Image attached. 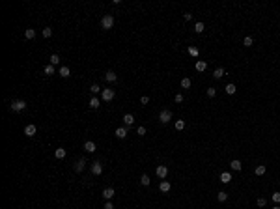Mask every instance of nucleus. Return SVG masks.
Here are the masks:
<instances>
[{
  "mask_svg": "<svg viewBox=\"0 0 280 209\" xmlns=\"http://www.w3.org/2000/svg\"><path fill=\"white\" fill-rule=\"evenodd\" d=\"M10 108L13 110V112H22V110H26V101L22 99H17V101H11Z\"/></svg>",
  "mask_w": 280,
  "mask_h": 209,
  "instance_id": "nucleus-1",
  "label": "nucleus"
},
{
  "mask_svg": "<svg viewBox=\"0 0 280 209\" xmlns=\"http://www.w3.org/2000/svg\"><path fill=\"white\" fill-rule=\"evenodd\" d=\"M101 26L106 28V30L112 28V26H114V17H112V15H105V17L101 19Z\"/></svg>",
  "mask_w": 280,
  "mask_h": 209,
  "instance_id": "nucleus-2",
  "label": "nucleus"
},
{
  "mask_svg": "<svg viewBox=\"0 0 280 209\" xmlns=\"http://www.w3.org/2000/svg\"><path fill=\"white\" fill-rule=\"evenodd\" d=\"M159 120H161V123H168V121L172 120V112H170V110H161Z\"/></svg>",
  "mask_w": 280,
  "mask_h": 209,
  "instance_id": "nucleus-3",
  "label": "nucleus"
},
{
  "mask_svg": "<svg viewBox=\"0 0 280 209\" xmlns=\"http://www.w3.org/2000/svg\"><path fill=\"white\" fill-rule=\"evenodd\" d=\"M92 174L93 176H101V174H103V164H101V161H95V163L92 164Z\"/></svg>",
  "mask_w": 280,
  "mask_h": 209,
  "instance_id": "nucleus-4",
  "label": "nucleus"
},
{
  "mask_svg": "<svg viewBox=\"0 0 280 209\" xmlns=\"http://www.w3.org/2000/svg\"><path fill=\"white\" fill-rule=\"evenodd\" d=\"M101 97H103V101H112L114 99V90L105 88L103 92H101Z\"/></svg>",
  "mask_w": 280,
  "mask_h": 209,
  "instance_id": "nucleus-5",
  "label": "nucleus"
},
{
  "mask_svg": "<svg viewBox=\"0 0 280 209\" xmlns=\"http://www.w3.org/2000/svg\"><path fill=\"white\" fill-rule=\"evenodd\" d=\"M155 174H157V177H159V179H164V177H166V174H168V168L164 166V164H161V166H157Z\"/></svg>",
  "mask_w": 280,
  "mask_h": 209,
  "instance_id": "nucleus-6",
  "label": "nucleus"
},
{
  "mask_svg": "<svg viewBox=\"0 0 280 209\" xmlns=\"http://www.w3.org/2000/svg\"><path fill=\"white\" fill-rule=\"evenodd\" d=\"M114 194H116V191H114L112 187H108V189H105V191H103V198L106 200V202H110V200L114 198Z\"/></svg>",
  "mask_w": 280,
  "mask_h": 209,
  "instance_id": "nucleus-7",
  "label": "nucleus"
},
{
  "mask_svg": "<svg viewBox=\"0 0 280 209\" xmlns=\"http://www.w3.org/2000/svg\"><path fill=\"white\" fill-rule=\"evenodd\" d=\"M35 131H37V127H35L34 123H30V125H26V127H25V135L26 136H34Z\"/></svg>",
  "mask_w": 280,
  "mask_h": 209,
  "instance_id": "nucleus-8",
  "label": "nucleus"
},
{
  "mask_svg": "<svg viewBox=\"0 0 280 209\" xmlns=\"http://www.w3.org/2000/svg\"><path fill=\"white\" fill-rule=\"evenodd\" d=\"M123 123H125V127H131V125L135 123V116H133V114H125V116H123Z\"/></svg>",
  "mask_w": 280,
  "mask_h": 209,
  "instance_id": "nucleus-9",
  "label": "nucleus"
},
{
  "mask_svg": "<svg viewBox=\"0 0 280 209\" xmlns=\"http://www.w3.org/2000/svg\"><path fill=\"white\" fill-rule=\"evenodd\" d=\"M58 75H60V77H64V78H67L69 75H71V69L67 67V65H62V67L58 69Z\"/></svg>",
  "mask_w": 280,
  "mask_h": 209,
  "instance_id": "nucleus-10",
  "label": "nucleus"
},
{
  "mask_svg": "<svg viewBox=\"0 0 280 209\" xmlns=\"http://www.w3.org/2000/svg\"><path fill=\"white\" fill-rule=\"evenodd\" d=\"M125 136H127V129H125V127H118V129H116V138L123 140Z\"/></svg>",
  "mask_w": 280,
  "mask_h": 209,
  "instance_id": "nucleus-11",
  "label": "nucleus"
},
{
  "mask_svg": "<svg viewBox=\"0 0 280 209\" xmlns=\"http://www.w3.org/2000/svg\"><path fill=\"white\" fill-rule=\"evenodd\" d=\"M84 166H86V161L84 159H78L77 164H75V172H82V170H84Z\"/></svg>",
  "mask_w": 280,
  "mask_h": 209,
  "instance_id": "nucleus-12",
  "label": "nucleus"
},
{
  "mask_svg": "<svg viewBox=\"0 0 280 209\" xmlns=\"http://www.w3.org/2000/svg\"><path fill=\"white\" fill-rule=\"evenodd\" d=\"M170 187H172V185L168 183V181H161V183H159V191L161 192H168V191H170Z\"/></svg>",
  "mask_w": 280,
  "mask_h": 209,
  "instance_id": "nucleus-13",
  "label": "nucleus"
},
{
  "mask_svg": "<svg viewBox=\"0 0 280 209\" xmlns=\"http://www.w3.org/2000/svg\"><path fill=\"white\" fill-rule=\"evenodd\" d=\"M105 78H106V80H108V82H116L118 75L114 73V71H106V73H105Z\"/></svg>",
  "mask_w": 280,
  "mask_h": 209,
  "instance_id": "nucleus-14",
  "label": "nucleus"
},
{
  "mask_svg": "<svg viewBox=\"0 0 280 209\" xmlns=\"http://www.w3.org/2000/svg\"><path fill=\"white\" fill-rule=\"evenodd\" d=\"M84 149H86V151H88V153H93V151H95V144H93L92 140L84 142Z\"/></svg>",
  "mask_w": 280,
  "mask_h": 209,
  "instance_id": "nucleus-15",
  "label": "nucleus"
},
{
  "mask_svg": "<svg viewBox=\"0 0 280 209\" xmlns=\"http://www.w3.org/2000/svg\"><path fill=\"white\" fill-rule=\"evenodd\" d=\"M230 166H232V170L239 172V170L243 168V164H241V161H237V159H235V161H232V163H230Z\"/></svg>",
  "mask_w": 280,
  "mask_h": 209,
  "instance_id": "nucleus-16",
  "label": "nucleus"
},
{
  "mask_svg": "<svg viewBox=\"0 0 280 209\" xmlns=\"http://www.w3.org/2000/svg\"><path fill=\"white\" fill-rule=\"evenodd\" d=\"M220 181H222V183H230V181H232V174H230V172H222V174H220Z\"/></svg>",
  "mask_w": 280,
  "mask_h": 209,
  "instance_id": "nucleus-17",
  "label": "nucleus"
},
{
  "mask_svg": "<svg viewBox=\"0 0 280 209\" xmlns=\"http://www.w3.org/2000/svg\"><path fill=\"white\" fill-rule=\"evenodd\" d=\"M101 106V101L97 99V97H92V99H90V108H99Z\"/></svg>",
  "mask_w": 280,
  "mask_h": 209,
  "instance_id": "nucleus-18",
  "label": "nucleus"
},
{
  "mask_svg": "<svg viewBox=\"0 0 280 209\" xmlns=\"http://www.w3.org/2000/svg\"><path fill=\"white\" fill-rule=\"evenodd\" d=\"M224 75H226V71H224L222 67H219V69H215V71H213V77H215V78H222Z\"/></svg>",
  "mask_w": 280,
  "mask_h": 209,
  "instance_id": "nucleus-19",
  "label": "nucleus"
},
{
  "mask_svg": "<svg viewBox=\"0 0 280 209\" xmlns=\"http://www.w3.org/2000/svg\"><path fill=\"white\" fill-rule=\"evenodd\" d=\"M207 69V64L204 60H198L196 62V71H206Z\"/></svg>",
  "mask_w": 280,
  "mask_h": 209,
  "instance_id": "nucleus-20",
  "label": "nucleus"
},
{
  "mask_svg": "<svg viewBox=\"0 0 280 209\" xmlns=\"http://www.w3.org/2000/svg\"><path fill=\"white\" fill-rule=\"evenodd\" d=\"M49 62H50V65H58L60 64V56H58V54H50Z\"/></svg>",
  "mask_w": 280,
  "mask_h": 209,
  "instance_id": "nucleus-21",
  "label": "nucleus"
},
{
  "mask_svg": "<svg viewBox=\"0 0 280 209\" xmlns=\"http://www.w3.org/2000/svg\"><path fill=\"white\" fill-rule=\"evenodd\" d=\"M204 30H206V25H204V22H196L194 25V32L196 34H202Z\"/></svg>",
  "mask_w": 280,
  "mask_h": 209,
  "instance_id": "nucleus-22",
  "label": "nucleus"
},
{
  "mask_svg": "<svg viewBox=\"0 0 280 209\" xmlns=\"http://www.w3.org/2000/svg\"><path fill=\"white\" fill-rule=\"evenodd\" d=\"M54 157H56V159H64V157H65V149L64 148H58L56 151H54Z\"/></svg>",
  "mask_w": 280,
  "mask_h": 209,
  "instance_id": "nucleus-23",
  "label": "nucleus"
},
{
  "mask_svg": "<svg viewBox=\"0 0 280 209\" xmlns=\"http://www.w3.org/2000/svg\"><path fill=\"white\" fill-rule=\"evenodd\" d=\"M217 200H219V202H226V200H228V192L220 191L219 194H217Z\"/></svg>",
  "mask_w": 280,
  "mask_h": 209,
  "instance_id": "nucleus-24",
  "label": "nucleus"
},
{
  "mask_svg": "<svg viewBox=\"0 0 280 209\" xmlns=\"http://www.w3.org/2000/svg\"><path fill=\"white\" fill-rule=\"evenodd\" d=\"M181 88H185V90H187V88H191V78H189V77L181 78Z\"/></svg>",
  "mask_w": 280,
  "mask_h": 209,
  "instance_id": "nucleus-25",
  "label": "nucleus"
},
{
  "mask_svg": "<svg viewBox=\"0 0 280 209\" xmlns=\"http://www.w3.org/2000/svg\"><path fill=\"white\" fill-rule=\"evenodd\" d=\"M90 92H92L93 95H97V93H99V92H103V90H101V86H99V84H92V88H90Z\"/></svg>",
  "mask_w": 280,
  "mask_h": 209,
  "instance_id": "nucleus-26",
  "label": "nucleus"
},
{
  "mask_svg": "<svg viewBox=\"0 0 280 209\" xmlns=\"http://www.w3.org/2000/svg\"><path fill=\"white\" fill-rule=\"evenodd\" d=\"M25 37H26V39H34V37H35V30L28 28V30L25 32Z\"/></svg>",
  "mask_w": 280,
  "mask_h": 209,
  "instance_id": "nucleus-27",
  "label": "nucleus"
},
{
  "mask_svg": "<svg viewBox=\"0 0 280 209\" xmlns=\"http://www.w3.org/2000/svg\"><path fill=\"white\" fill-rule=\"evenodd\" d=\"M265 174V164H260V166H256V176H263Z\"/></svg>",
  "mask_w": 280,
  "mask_h": 209,
  "instance_id": "nucleus-28",
  "label": "nucleus"
},
{
  "mask_svg": "<svg viewBox=\"0 0 280 209\" xmlns=\"http://www.w3.org/2000/svg\"><path fill=\"white\" fill-rule=\"evenodd\" d=\"M54 71H56V69H54V65H47V67L45 69H43V73H45V75H54Z\"/></svg>",
  "mask_w": 280,
  "mask_h": 209,
  "instance_id": "nucleus-29",
  "label": "nucleus"
},
{
  "mask_svg": "<svg viewBox=\"0 0 280 209\" xmlns=\"http://www.w3.org/2000/svg\"><path fill=\"white\" fill-rule=\"evenodd\" d=\"M226 93H228V95H234V93H235V84H228L226 86Z\"/></svg>",
  "mask_w": 280,
  "mask_h": 209,
  "instance_id": "nucleus-30",
  "label": "nucleus"
},
{
  "mask_svg": "<svg viewBox=\"0 0 280 209\" xmlns=\"http://www.w3.org/2000/svg\"><path fill=\"white\" fill-rule=\"evenodd\" d=\"M189 54H191V56H198V54H200V50L198 49H196V47H189Z\"/></svg>",
  "mask_w": 280,
  "mask_h": 209,
  "instance_id": "nucleus-31",
  "label": "nucleus"
},
{
  "mask_svg": "<svg viewBox=\"0 0 280 209\" xmlns=\"http://www.w3.org/2000/svg\"><path fill=\"white\" fill-rule=\"evenodd\" d=\"M176 129H177V131H183V129H185V121L183 120H177L176 121Z\"/></svg>",
  "mask_w": 280,
  "mask_h": 209,
  "instance_id": "nucleus-32",
  "label": "nucleus"
},
{
  "mask_svg": "<svg viewBox=\"0 0 280 209\" xmlns=\"http://www.w3.org/2000/svg\"><path fill=\"white\" fill-rule=\"evenodd\" d=\"M149 181H151V179H149V177H148V176H146V174H144V176H142V177H140V183H142V185H144V187H148V185H149Z\"/></svg>",
  "mask_w": 280,
  "mask_h": 209,
  "instance_id": "nucleus-33",
  "label": "nucleus"
},
{
  "mask_svg": "<svg viewBox=\"0 0 280 209\" xmlns=\"http://www.w3.org/2000/svg\"><path fill=\"white\" fill-rule=\"evenodd\" d=\"M43 37H50V35H52V28H43Z\"/></svg>",
  "mask_w": 280,
  "mask_h": 209,
  "instance_id": "nucleus-34",
  "label": "nucleus"
},
{
  "mask_svg": "<svg viewBox=\"0 0 280 209\" xmlns=\"http://www.w3.org/2000/svg\"><path fill=\"white\" fill-rule=\"evenodd\" d=\"M252 43H254V41H252V37H250V35H247V37L243 39V45H245V47H250Z\"/></svg>",
  "mask_w": 280,
  "mask_h": 209,
  "instance_id": "nucleus-35",
  "label": "nucleus"
},
{
  "mask_svg": "<svg viewBox=\"0 0 280 209\" xmlns=\"http://www.w3.org/2000/svg\"><path fill=\"white\" fill-rule=\"evenodd\" d=\"M273 202L280 204V192H273Z\"/></svg>",
  "mask_w": 280,
  "mask_h": 209,
  "instance_id": "nucleus-36",
  "label": "nucleus"
},
{
  "mask_svg": "<svg viewBox=\"0 0 280 209\" xmlns=\"http://www.w3.org/2000/svg\"><path fill=\"white\" fill-rule=\"evenodd\" d=\"M207 95H209V97H215L217 95V90L215 88H207Z\"/></svg>",
  "mask_w": 280,
  "mask_h": 209,
  "instance_id": "nucleus-37",
  "label": "nucleus"
},
{
  "mask_svg": "<svg viewBox=\"0 0 280 209\" xmlns=\"http://www.w3.org/2000/svg\"><path fill=\"white\" fill-rule=\"evenodd\" d=\"M136 133H138L140 136H144V135H146V127H144V125H140V127L136 129Z\"/></svg>",
  "mask_w": 280,
  "mask_h": 209,
  "instance_id": "nucleus-38",
  "label": "nucleus"
},
{
  "mask_svg": "<svg viewBox=\"0 0 280 209\" xmlns=\"http://www.w3.org/2000/svg\"><path fill=\"white\" fill-rule=\"evenodd\" d=\"M265 204H267V200H265V198H258V207H263Z\"/></svg>",
  "mask_w": 280,
  "mask_h": 209,
  "instance_id": "nucleus-39",
  "label": "nucleus"
},
{
  "mask_svg": "<svg viewBox=\"0 0 280 209\" xmlns=\"http://www.w3.org/2000/svg\"><path fill=\"white\" fill-rule=\"evenodd\" d=\"M140 103H142V105H148V103H149V97H148V95L140 97Z\"/></svg>",
  "mask_w": 280,
  "mask_h": 209,
  "instance_id": "nucleus-40",
  "label": "nucleus"
},
{
  "mask_svg": "<svg viewBox=\"0 0 280 209\" xmlns=\"http://www.w3.org/2000/svg\"><path fill=\"white\" fill-rule=\"evenodd\" d=\"M176 103H183V95L181 93H176Z\"/></svg>",
  "mask_w": 280,
  "mask_h": 209,
  "instance_id": "nucleus-41",
  "label": "nucleus"
},
{
  "mask_svg": "<svg viewBox=\"0 0 280 209\" xmlns=\"http://www.w3.org/2000/svg\"><path fill=\"white\" fill-rule=\"evenodd\" d=\"M103 209H114V204H112V202H106Z\"/></svg>",
  "mask_w": 280,
  "mask_h": 209,
  "instance_id": "nucleus-42",
  "label": "nucleus"
},
{
  "mask_svg": "<svg viewBox=\"0 0 280 209\" xmlns=\"http://www.w3.org/2000/svg\"><path fill=\"white\" fill-rule=\"evenodd\" d=\"M183 19H185V21H191V19H192V15H191V13H189V11H187V13L183 15Z\"/></svg>",
  "mask_w": 280,
  "mask_h": 209,
  "instance_id": "nucleus-43",
  "label": "nucleus"
},
{
  "mask_svg": "<svg viewBox=\"0 0 280 209\" xmlns=\"http://www.w3.org/2000/svg\"><path fill=\"white\" fill-rule=\"evenodd\" d=\"M273 209H280V206H275V207H273Z\"/></svg>",
  "mask_w": 280,
  "mask_h": 209,
  "instance_id": "nucleus-44",
  "label": "nucleus"
}]
</instances>
